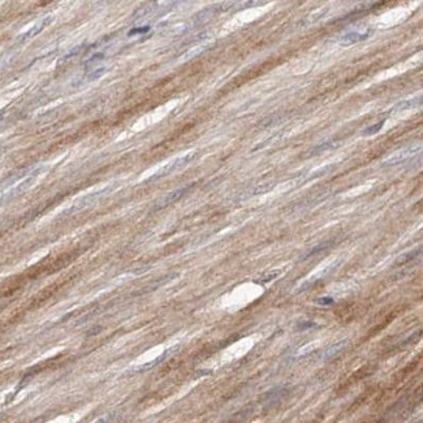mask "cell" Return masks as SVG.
<instances>
[{"label": "cell", "instance_id": "6da1fadb", "mask_svg": "<svg viewBox=\"0 0 423 423\" xmlns=\"http://www.w3.org/2000/svg\"><path fill=\"white\" fill-rule=\"evenodd\" d=\"M195 155H197L195 153H189L188 155L183 157V158H180L177 159V160H174V162L170 163V164L164 167L162 171H159L158 174H155L153 179H158V177H162V176H166V174H170L172 173V172H176V171L181 170L183 167L189 164V163L195 158Z\"/></svg>", "mask_w": 423, "mask_h": 423}, {"label": "cell", "instance_id": "7a4b0ae2", "mask_svg": "<svg viewBox=\"0 0 423 423\" xmlns=\"http://www.w3.org/2000/svg\"><path fill=\"white\" fill-rule=\"evenodd\" d=\"M371 33H373L371 29H367L366 31H362V33H360V31H350V33L345 34L344 37L339 41V43L341 46H350V45H354V43L367 39Z\"/></svg>", "mask_w": 423, "mask_h": 423}, {"label": "cell", "instance_id": "3957f363", "mask_svg": "<svg viewBox=\"0 0 423 423\" xmlns=\"http://www.w3.org/2000/svg\"><path fill=\"white\" fill-rule=\"evenodd\" d=\"M415 151H417V147H410V149H405L403 151H398V153L393 154L390 159H387L384 164L386 166H392V164H398V163L405 162L407 159L410 158Z\"/></svg>", "mask_w": 423, "mask_h": 423}, {"label": "cell", "instance_id": "277c9868", "mask_svg": "<svg viewBox=\"0 0 423 423\" xmlns=\"http://www.w3.org/2000/svg\"><path fill=\"white\" fill-rule=\"evenodd\" d=\"M187 190H188V188H184V189H180V190H176V191H173V193L168 194L166 198L163 199L162 202H160V204H159V208L166 207V206H168V204H173L174 201H177V199H179L180 197H181V195H183Z\"/></svg>", "mask_w": 423, "mask_h": 423}, {"label": "cell", "instance_id": "5b68a950", "mask_svg": "<svg viewBox=\"0 0 423 423\" xmlns=\"http://www.w3.org/2000/svg\"><path fill=\"white\" fill-rule=\"evenodd\" d=\"M335 146H336V143H335V142H324V143H322V145L316 146L315 149L313 150V154L324 153V151H327V150L333 149Z\"/></svg>", "mask_w": 423, "mask_h": 423}, {"label": "cell", "instance_id": "8992f818", "mask_svg": "<svg viewBox=\"0 0 423 423\" xmlns=\"http://www.w3.org/2000/svg\"><path fill=\"white\" fill-rule=\"evenodd\" d=\"M383 124H384V121H380L379 124L370 126V128H367L365 132H363V136H373V134H375V133H377L380 129H382Z\"/></svg>", "mask_w": 423, "mask_h": 423}, {"label": "cell", "instance_id": "52a82bcc", "mask_svg": "<svg viewBox=\"0 0 423 423\" xmlns=\"http://www.w3.org/2000/svg\"><path fill=\"white\" fill-rule=\"evenodd\" d=\"M419 103H421V100H418V102H415V99L407 100V102H403V103H400L396 108H397V110H409V108H411V107H415V106Z\"/></svg>", "mask_w": 423, "mask_h": 423}, {"label": "cell", "instance_id": "ba28073f", "mask_svg": "<svg viewBox=\"0 0 423 423\" xmlns=\"http://www.w3.org/2000/svg\"><path fill=\"white\" fill-rule=\"evenodd\" d=\"M104 72H106V69L104 68H100V69H96V71H94L92 73V75H89L86 77L87 81H93V79L98 78V77H100V76L104 75Z\"/></svg>", "mask_w": 423, "mask_h": 423}, {"label": "cell", "instance_id": "9c48e42d", "mask_svg": "<svg viewBox=\"0 0 423 423\" xmlns=\"http://www.w3.org/2000/svg\"><path fill=\"white\" fill-rule=\"evenodd\" d=\"M112 419H113V414H111V413H108V414L102 415L100 418H98L95 421V422H93V423H110V422H111V421H112Z\"/></svg>", "mask_w": 423, "mask_h": 423}, {"label": "cell", "instance_id": "30bf717a", "mask_svg": "<svg viewBox=\"0 0 423 423\" xmlns=\"http://www.w3.org/2000/svg\"><path fill=\"white\" fill-rule=\"evenodd\" d=\"M311 327H316V324L314 323V322H302V323H299L298 326H297V329H299V331H301V329L305 331V329Z\"/></svg>", "mask_w": 423, "mask_h": 423}, {"label": "cell", "instance_id": "8fae6325", "mask_svg": "<svg viewBox=\"0 0 423 423\" xmlns=\"http://www.w3.org/2000/svg\"><path fill=\"white\" fill-rule=\"evenodd\" d=\"M316 302L319 303V305H333L335 303V301H333V298H331V297H323V298H318L316 299Z\"/></svg>", "mask_w": 423, "mask_h": 423}, {"label": "cell", "instance_id": "7c38bea8", "mask_svg": "<svg viewBox=\"0 0 423 423\" xmlns=\"http://www.w3.org/2000/svg\"><path fill=\"white\" fill-rule=\"evenodd\" d=\"M150 30L149 26H145V28H141V29H133L129 31V35H134V34H142V33H147Z\"/></svg>", "mask_w": 423, "mask_h": 423}, {"label": "cell", "instance_id": "4fadbf2b", "mask_svg": "<svg viewBox=\"0 0 423 423\" xmlns=\"http://www.w3.org/2000/svg\"><path fill=\"white\" fill-rule=\"evenodd\" d=\"M102 58H103V54H96V55H94V56H93L92 60H90V62H89V63H94V62H96V60H99V59H102Z\"/></svg>", "mask_w": 423, "mask_h": 423}, {"label": "cell", "instance_id": "5bb4252c", "mask_svg": "<svg viewBox=\"0 0 423 423\" xmlns=\"http://www.w3.org/2000/svg\"><path fill=\"white\" fill-rule=\"evenodd\" d=\"M3 117H4V112H3V111H0V120H1Z\"/></svg>", "mask_w": 423, "mask_h": 423}]
</instances>
